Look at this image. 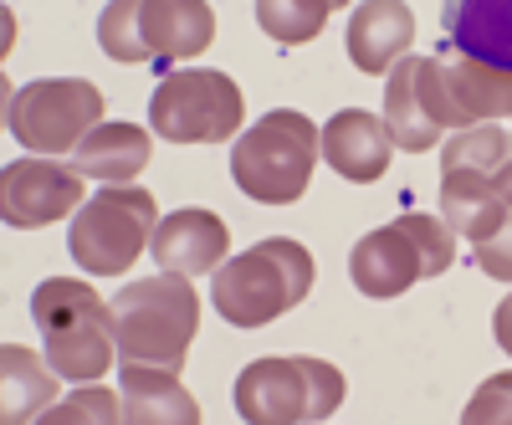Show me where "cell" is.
I'll list each match as a JSON object with an SVG mask.
<instances>
[{"label":"cell","mask_w":512,"mask_h":425,"mask_svg":"<svg viewBox=\"0 0 512 425\" xmlns=\"http://www.w3.org/2000/svg\"><path fill=\"white\" fill-rule=\"evenodd\" d=\"M313 257L308 246H297L292 236H267L236 257H226L210 282V303L231 328H267L282 313H292L297 303H308L313 292Z\"/></svg>","instance_id":"cell-1"},{"label":"cell","mask_w":512,"mask_h":425,"mask_svg":"<svg viewBox=\"0 0 512 425\" xmlns=\"http://www.w3.org/2000/svg\"><path fill=\"white\" fill-rule=\"evenodd\" d=\"M113 344L118 359L134 364H159V369H185V354L200 328V297L190 277L159 272L144 282H128L113 303Z\"/></svg>","instance_id":"cell-2"},{"label":"cell","mask_w":512,"mask_h":425,"mask_svg":"<svg viewBox=\"0 0 512 425\" xmlns=\"http://www.w3.org/2000/svg\"><path fill=\"white\" fill-rule=\"evenodd\" d=\"M323 154V134L297 113L272 108L231 144V180L256 205H297L313 185V169Z\"/></svg>","instance_id":"cell-3"},{"label":"cell","mask_w":512,"mask_h":425,"mask_svg":"<svg viewBox=\"0 0 512 425\" xmlns=\"http://www.w3.org/2000/svg\"><path fill=\"white\" fill-rule=\"evenodd\" d=\"M31 323L41 328L47 359L72 385H93L113 369V313L108 303L77 277H47L31 292Z\"/></svg>","instance_id":"cell-4"},{"label":"cell","mask_w":512,"mask_h":425,"mask_svg":"<svg viewBox=\"0 0 512 425\" xmlns=\"http://www.w3.org/2000/svg\"><path fill=\"white\" fill-rule=\"evenodd\" d=\"M159 231V205L144 185H103L93 200L77 205L67 226V251L82 272L93 277H123Z\"/></svg>","instance_id":"cell-5"},{"label":"cell","mask_w":512,"mask_h":425,"mask_svg":"<svg viewBox=\"0 0 512 425\" xmlns=\"http://www.w3.org/2000/svg\"><path fill=\"white\" fill-rule=\"evenodd\" d=\"M451 262H456V231L436 216L410 210V216L369 231L354 246L349 272H354V287L364 297H400L420 277H441Z\"/></svg>","instance_id":"cell-6"},{"label":"cell","mask_w":512,"mask_h":425,"mask_svg":"<svg viewBox=\"0 0 512 425\" xmlns=\"http://www.w3.org/2000/svg\"><path fill=\"white\" fill-rule=\"evenodd\" d=\"M344 405V374L328 359H256L236 379V415L251 425L328 420Z\"/></svg>","instance_id":"cell-7"},{"label":"cell","mask_w":512,"mask_h":425,"mask_svg":"<svg viewBox=\"0 0 512 425\" xmlns=\"http://www.w3.org/2000/svg\"><path fill=\"white\" fill-rule=\"evenodd\" d=\"M103 123V88L88 77H41L11 93L6 129L26 154H77V144Z\"/></svg>","instance_id":"cell-8"},{"label":"cell","mask_w":512,"mask_h":425,"mask_svg":"<svg viewBox=\"0 0 512 425\" xmlns=\"http://www.w3.org/2000/svg\"><path fill=\"white\" fill-rule=\"evenodd\" d=\"M241 118V88L216 67H169L149 98V129L169 144H226Z\"/></svg>","instance_id":"cell-9"},{"label":"cell","mask_w":512,"mask_h":425,"mask_svg":"<svg viewBox=\"0 0 512 425\" xmlns=\"http://www.w3.org/2000/svg\"><path fill=\"white\" fill-rule=\"evenodd\" d=\"M425 98L441 129H472V123L512 118V67L482 57H425Z\"/></svg>","instance_id":"cell-10"},{"label":"cell","mask_w":512,"mask_h":425,"mask_svg":"<svg viewBox=\"0 0 512 425\" xmlns=\"http://www.w3.org/2000/svg\"><path fill=\"white\" fill-rule=\"evenodd\" d=\"M82 169L77 164H57L47 154H31L0 169V216L16 231H41L57 226L62 216H77V205L88 200L82 195Z\"/></svg>","instance_id":"cell-11"},{"label":"cell","mask_w":512,"mask_h":425,"mask_svg":"<svg viewBox=\"0 0 512 425\" xmlns=\"http://www.w3.org/2000/svg\"><path fill=\"white\" fill-rule=\"evenodd\" d=\"M139 41L144 57L169 72L216 41V11L205 0H139Z\"/></svg>","instance_id":"cell-12"},{"label":"cell","mask_w":512,"mask_h":425,"mask_svg":"<svg viewBox=\"0 0 512 425\" xmlns=\"http://www.w3.org/2000/svg\"><path fill=\"white\" fill-rule=\"evenodd\" d=\"M226 246H231V231L216 210H175V216L159 221L149 257L159 262V272L205 277L226 262Z\"/></svg>","instance_id":"cell-13"},{"label":"cell","mask_w":512,"mask_h":425,"mask_svg":"<svg viewBox=\"0 0 512 425\" xmlns=\"http://www.w3.org/2000/svg\"><path fill=\"white\" fill-rule=\"evenodd\" d=\"M410 41H415V11L405 0H364L344 31L349 62L364 77H384L400 57H410Z\"/></svg>","instance_id":"cell-14"},{"label":"cell","mask_w":512,"mask_h":425,"mask_svg":"<svg viewBox=\"0 0 512 425\" xmlns=\"http://www.w3.org/2000/svg\"><path fill=\"white\" fill-rule=\"evenodd\" d=\"M441 52L512 67V0H441Z\"/></svg>","instance_id":"cell-15"},{"label":"cell","mask_w":512,"mask_h":425,"mask_svg":"<svg viewBox=\"0 0 512 425\" xmlns=\"http://www.w3.org/2000/svg\"><path fill=\"white\" fill-rule=\"evenodd\" d=\"M390 149H395V139L384 129V118H374L364 108H344L323 123V159L354 185L379 180L390 169Z\"/></svg>","instance_id":"cell-16"},{"label":"cell","mask_w":512,"mask_h":425,"mask_svg":"<svg viewBox=\"0 0 512 425\" xmlns=\"http://www.w3.org/2000/svg\"><path fill=\"white\" fill-rule=\"evenodd\" d=\"M118 400H123V420H134V425H200L195 395L175 379V369H159V364L123 359Z\"/></svg>","instance_id":"cell-17"},{"label":"cell","mask_w":512,"mask_h":425,"mask_svg":"<svg viewBox=\"0 0 512 425\" xmlns=\"http://www.w3.org/2000/svg\"><path fill=\"white\" fill-rule=\"evenodd\" d=\"M425 57H400L384 82V129H390L395 149L405 154H425L441 139V123L431 113V98H425Z\"/></svg>","instance_id":"cell-18"},{"label":"cell","mask_w":512,"mask_h":425,"mask_svg":"<svg viewBox=\"0 0 512 425\" xmlns=\"http://www.w3.org/2000/svg\"><path fill=\"white\" fill-rule=\"evenodd\" d=\"M507 210L512 205L502 200L492 175H482V169H441V221L472 246L507 221Z\"/></svg>","instance_id":"cell-19"},{"label":"cell","mask_w":512,"mask_h":425,"mask_svg":"<svg viewBox=\"0 0 512 425\" xmlns=\"http://www.w3.org/2000/svg\"><path fill=\"white\" fill-rule=\"evenodd\" d=\"M149 159H154V139L139 123H98L72 154V164L82 175L103 180V185H128L134 175H144Z\"/></svg>","instance_id":"cell-20"},{"label":"cell","mask_w":512,"mask_h":425,"mask_svg":"<svg viewBox=\"0 0 512 425\" xmlns=\"http://www.w3.org/2000/svg\"><path fill=\"white\" fill-rule=\"evenodd\" d=\"M57 369L52 359H41L21 344H6L0 349V415H6L11 425L16 420H41V410L52 405L57 395Z\"/></svg>","instance_id":"cell-21"},{"label":"cell","mask_w":512,"mask_h":425,"mask_svg":"<svg viewBox=\"0 0 512 425\" xmlns=\"http://www.w3.org/2000/svg\"><path fill=\"white\" fill-rule=\"evenodd\" d=\"M333 0H256V26H262L277 47H303L328 26Z\"/></svg>","instance_id":"cell-22"},{"label":"cell","mask_w":512,"mask_h":425,"mask_svg":"<svg viewBox=\"0 0 512 425\" xmlns=\"http://www.w3.org/2000/svg\"><path fill=\"white\" fill-rule=\"evenodd\" d=\"M512 154V134L497 123H477V129H461L446 149H441V169H482L497 175V164Z\"/></svg>","instance_id":"cell-23"},{"label":"cell","mask_w":512,"mask_h":425,"mask_svg":"<svg viewBox=\"0 0 512 425\" xmlns=\"http://www.w3.org/2000/svg\"><path fill=\"white\" fill-rule=\"evenodd\" d=\"M98 47L113 62H123V67L149 62L144 57V41H139V0H113V6L98 16Z\"/></svg>","instance_id":"cell-24"},{"label":"cell","mask_w":512,"mask_h":425,"mask_svg":"<svg viewBox=\"0 0 512 425\" xmlns=\"http://www.w3.org/2000/svg\"><path fill=\"white\" fill-rule=\"evenodd\" d=\"M41 420L47 425H77V420L113 425V420H123V400H113L103 385H88V390H77L72 400H62L57 410H41Z\"/></svg>","instance_id":"cell-25"},{"label":"cell","mask_w":512,"mask_h":425,"mask_svg":"<svg viewBox=\"0 0 512 425\" xmlns=\"http://www.w3.org/2000/svg\"><path fill=\"white\" fill-rule=\"evenodd\" d=\"M461 425H512V369L492 374L472 395V405L461 410Z\"/></svg>","instance_id":"cell-26"},{"label":"cell","mask_w":512,"mask_h":425,"mask_svg":"<svg viewBox=\"0 0 512 425\" xmlns=\"http://www.w3.org/2000/svg\"><path fill=\"white\" fill-rule=\"evenodd\" d=\"M472 262H477L487 277L512 282V210H507V221H502L487 241H477V246H472Z\"/></svg>","instance_id":"cell-27"},{"label":"cell","mask_w":512,"mask_h":425,"mask_svg":"<svg viewBox=\"0 0 512 425\" xmlns=\"http://www.w3.org/2000/svg\"><path fill=\"white\" fill-rule=\"evenodd\" d=\"M492 333H497V349L512 359V297H502L497 313H492Z\"/></svg>","instance_id":"cell-28"},{"label":"cell","mask_w":512,"mask_h":425,"mask_svg":"<svg viewBox=\"0 0 512 425\" xmlns=\"http://www.w3.org/2000/svg\"><path fill=\"white\" fill-rule=\"evenodd\" d=\"M492 180H497V190H502V200L512 205V154H507V159L497 164V175H492Z\"/></svg>","instance_id":"cell-29"},{"label":"cell","mask_w":512,"mask_h":425,"mask_svg":"<svg viewBox=\"0 0 512 425\" xmlns=\"http://www.w3.org/2000/svg\"><path fill=\"white\" fill-rule=\"evenodd\" d=\"M338 6H349V0H333V11H338Z\"/></svg>","instance_id":"cell-30"}]
</instances>
